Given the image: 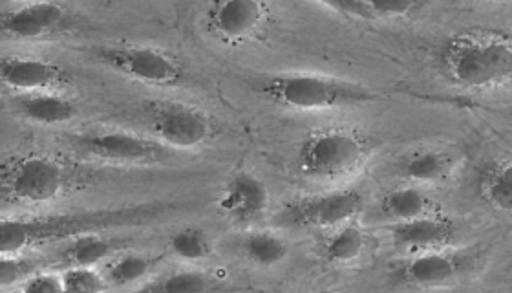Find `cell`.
I'll list each match as a JSON object with an SVG mask.
<instances>
[{
    "label": "cell",
    "instance_id": "9",
    "mask_svg": "<svg viewBox=\"0 0 512 293\" xmlns=\"http://www.w3.org/2000/svg\"><path fill=\"white\" fill-rule=\"evenodd\" d=\"M364 209V196L357 189H341L322 195L289 200L277 215L284 228H339Z\"/></svg>",
    "mask_w": 512,
    "mask_h": 293
},
{
    "label": "cell",
    "instance_id": "5",
    "mask_svg": "<svg viewBox=\"0 0 512 293\" xmlns=\"http://www.w3.org/2000/svg\"><path fill=\"white\" fill-rule=\"evenodd\" d=\"M77 174L44 154H24L0 165V200L26 206L54 202L68 191Z\"/></svg>",
    "mask_w": 512,
    "mask_h": 293
},
{
    "label": "cell",
    "instance_id": "20",
    "mask_svg": "<svg viewBox=\"0 0 512 293\" xmlns=\"http://www.w3.org/2000/svg\"><path fill=\"white\" fill-rule=\"evenodd\" d=\"M476 191L487 206L509 213L512 209V165L505 160L481 163L476 173Z\"/></svg>",
    "mask_w": 512,
    "mask_h": 293
},
{
    "label": "cell",
    "instance_id": "23",
    "mask_svg": "<svg viewBox=\"0 0 512 293\" xmlns=\"http://www.w3.org/2000/svg\"><path fill=\"white\" fill-rule=\"evenodd\" d=\"M242 251L247 261L260 268H271L288 257L289 246L273 231H253L242 242Z\"/></svg>",
    "mask_w": 512,
    "mask_h": 293
},
{
    "label": "cell",
    "instance_id": "17",
    "mask_svg": "<svg viewBox=\"0 0 512 293\" xmlns=\"http://www.w3.org/2000/svg\"><path fill=\"white\" fill-rule=\"evenodd\" d=\"M456 167L454 156L436 147H419L406 152L395 162L397 173L408 182L417 184H439L450 178Z\"/></svg>",
    "mask_w": 512,
    "mask_h": 293
},
{
    "label": "cell",
    "instance_id": "18",
    "mask_svg": "<svg viewBox=\"0 0 512 293\" xmlns=\"http://www.w3.org/2000/svg\"><path fill=\"white\" fill-rule=\"evenodd\" d=\"M249 288L229 283L213 273L180 270L145 284L138 293H244Z\"/></svg>",
    "mask_w": 512,
    "mask_h": 293
},
{
    "label": "cell",
    "instance_id": "19",
    "mask_svg": "<svg viewBox=\"0 0 512 293\" xmlns=\"http://www.w3.org/2000/svg\"><path fill=\"white\" fill-rule=\"evenodd\" d=\"M128 244L130 240L121 237H110L105 233H86L66 242L61 259L64 264H68V268H94L97 264L108 261L118 251L125 250Z\"/></svg>",
    "mask_w": 512,
    "mask_h": 293
},
{
    "label": "cell",
    "instance_id": "7",
    "mask_svg": "<svg viewBox=\"0 0 512 293\" xmlns=\"http://www.w3.org/2000/svg\"><path fill=\"white\" fill-rule=\"evenodd\" d=\"M145 116L150 132L167 149H196L216 134L213 118L191 103L154 101Z\"/></svg>",
    "mask_w": 512,
    "mask_h": 293
},
{
    "label": "cell",
    "instance_id": "15",
    "mask_svg": "<svg viewBox=\"0 0 512 293\" xmlns=\"http://www.w3.org/2000/svg\"><path fill=\"white\" fill-rule=\"evenodd\" d=\"M388 233L397 248L412 253H423L443 250L448 246L454 240L456 226L448 218L427 215L406 222H394L392 226H388Z\"/></svg>",
    "mask_w": 512,
    "mask_h": 293
},
{
    "label": "cell",
    "instance_id": "16",
    "mask_svg": "<svg viewBox=\"0 0 512 293\" xmlns=\"http://www.w3.org/2000/svg\"><path fill=\"white\" fill-rule=\"evenodd\" d=\"M15 112L24 120L39 125H64L77 116V105L70 98L55 92H28L11 98Z\"/></svg>",
    "mask_w": 512,
    "mask_h": 293
},
{
    "label": "cell",
    "instance_id": "3",
    "mask_svg": "<svg viewBox=\"0 0 512 293\" xmlns=\"http://www.w3.org/2000/svg\"><path fill=\"white\" fill-rule=\"evenodd\" d=\"M256 90L280 107L300 112L350 109L390 96L386 90L366 87L363 83L308 72L267 77L256 85Z\"/></svg>",
    "mask_w": 512,
    "mask_h": 293
},
{
    "label": "cell",
    "instance_id": "22",
    "mask_svg": "<svg viewBox=\"0 0 512 293\" xmlns=\"http://www.w3.org/2000/svg\"><path fill=\"white\" fill-rule=\"evenodd\" d=\"M364 248H366V235L363 229L357 224L348 222L344 226H339L337 231L326 239L322 246V257L324 261L331 264H346L359 259Z\"/></svg>",
    "mask_w": 512,
    "mask_h": 293
},
{
    "label": "cell",
    "instance_id": "6",
    "mask_svg": "<svg viewBox=\"0 0 512 293\" xmlns=\"http://www.w3.org/2000/svg\"><path fill=\"white\" fill-rule=\"evenodd\" d=\"M88 54L121 76L150 87H176L185 79L176 55L149 44H103L90 48Z\"/></svg>",
    "mask_w": 512,
    "mask_h": 293
},
{
    "label": "cell",
    "instance_id": "12",
    "mask_svg": "<svg viewBox=\"0 0 512 293\" xmlns=\"http://www.w3.org/2000/svg\"><path fill=\"white\" fill-rule=\"evenodd\" d=\"M472 264L469 253L461 251H423L414 253L410 259L395 266L390 279L399 286L430 288L447 284L467 272Z\"/></svg>",
    "mask_w": 512,
    "mask_h": 293
},
{
    "label": "cell",
    "instance_id": "4",
    "mask_svg": "<svg viewBox=\"0 0 512 293\" xmlns=\"http://www.w3.org/2000/svg\"><path fill=\"white\" fill-rule=\"evenodd\" d=\"M372 152L364 134L344 127L311 131L299 145L297 167L313 180H339L355 173Z\"/></svg>",
    "mask_w": 512,
    "mask_h": 293
},
{
    "label": "cell",
    "instance_id": "21",
    "mask_svg": "<svg viewBox=\"0 0 512 293\" xmlns=\"http://www.w3.org/2000/svg\"><path fill=\"white\" fill-rule=\"evenodd\" d=\"M381 211L394 222H406V220L432 215L434 202L421 189H417L414 185H405L384 196Z\"/></svg>",
    "mask_w": 512,
    "mask_h": 293
},
{
    "label": "cell",
    "instance_id": "1",
    "mask_svg": "<svg viewBox=\"0 0 512 293\" xmlns=\"http://www.w3.org/2000/svg\"><path fill=\"white\" fill-rule=\"evenodd\" d=\"M174 202H143L134 206L68 211L30 217H0V255H19L22 251L68 242L86 233H105L114 229L141 228L160 222L178 211Z\"/></svg>",
    "mask_w": 512,
    "mask_h": 293
},
{
    "label": "cell",
    "instance_id": "10",
    "mask_svg": "<svg viewBox=\"0 0 512 293\" xmlns=\"http://www.w3.org/2000/svg\"><path fill=\"white\" fill-rule=\"evenodd\" d=\"M75 17L63 4L54 2H26L0 10V35L35 41L72 32Z\"/></svg>",
    "mask_w": 512,
    "mask_h": 293
},
{
    "label": "cell",
    "instance_id": "27",
    "mask_svg": "<svg viewBox=\"0 0 512 293\" xmlns=\"http://www.w3.org/2000/svg\"><path fill=\"white\" fill-rule=\"evenodd\" d=\"M37 262L19 255H0V288L24 283L37 273Z\"/></svg>",
    "mask_w": 512,
    "mask_h": 293
},
{
    "label": "cell",
    "instance_id": "8",
    "mask_svg": "<svg viewBox=\"0 0 512 293\" xmlns=\"http://www.w3.org/2000/svg\"><path fill=\"white\" fill-rule=\"evenodd\" d=\"M70 145L79 154L99 162L149 165L171 160V151L165 145L136 132H79L70 136Z\"/></svg>",
    "mask_w": 512,
    "mask_h": 293
},
{
    "label": "cell",
    "instance_id": "26",
    "mask_svg": "<svg viewBox=\"0 0 512 293\" xmlns=\"http://www.w3.org/2000/svg\"><path fill=\"white\" fill-rule=\"evenodd\" d=\"M64 293H103L108 288L107 281L94 268L72 266L61 273Z\"/></svg>",
    "mask_w": 512,
    "mask_h": 293
},
{
    "label": "cell",
    "instance_id": "2",
    "mask_svg": "<svg viewBox=\"0 0 512 293\" xmlns=\"http://www.w3.org/2000/svg\"><path fill=\"white\" fill-rule=\"evenodd\" d=\"M438 63L452 85L470 90L503 87L512 76L511 35L492 30L458 33L443 44Z\"/></svg>",
    "mask_w": 512,
    "mask_h": 293
},
{
    "label": "cell",
    "instance_id": "28",
    "mask_svg": "<svg viewBox=\"0 0 512 293\" xmlns=\"http://www.w3.org/2000/svg\"><path fill=\"white\" fill-rule=\"evenodd\" d=\"M22 293H64L61 275L55 273H33L24 281Z\"/></svg>",
    "mask_w": 512,
    "mask_h": 293
},
{
    "label": "cell",
    "instance_id": "25",
    "mask_svg": "<svg viewBox=\"0 0 512 293\" xmlns=\"http://www.w3.org/2000/svg\"><path fill=\"white\" fill-rule=\"evenodd\" d=\"M154 266H156V259H150L141 253H125L108 264L105 281L118 288L130 286L145 279Z\"/></svg>",
    "mask_w": 512,
    "mask_h": 293
},
{
    "label": "cell",
    "instance_id": "24",
    "mask_svg": "<svg viewBox=\"0 0 512 293\" xmlns=\"http://www.w3.org/2000/svg\"><path fill=\"white\" fill-rule=\"evenodd\" d=\"M167 246L174 257L187 262L205 261L213 253V242L200 228H183L172 233Z\"/></svg>",
    "mask_w": 512,
    "mask_h": 293
},
{
    "label": "cell",
    "instance_id": "13",
    "mask_svg": "<svg viewBox=\"0 0 512 293\" xmlns=\"http://www.w3.org/2000/svg\"><path fill=\"white\" fill-rule=\"evenodd\" d=\"M70 81L68 70L50 59L32 55L0 57V85L28 92H52Z\"/></svg>",
    "mask_w": 512,
    "mask_h": 293
},
{
    "label": "cell",
    "instance_id": "14",
    "mask_svg": "<svg viewBox=\"0 0 512 293\" xmlns=\"http://www.w3.org/2000/svg\"><path fill=\"white\" fill-rule=\"evenodd\" d=\"M269 206V191L266 184L251 173H236L225 184L218 198L222 213L236 224H251L262 217Z\"/></svg>",
    "mask_w": 512,
    "mask_h": 293
},
{
    "label": "cell",
    "instance_id": "11",
    "mask_svg": "<svg viewBox=\"0 0 512 293\" xmlns=\"http://www.w3.org/2000/svg\"><path fill=\"white\" fill-rule=\"evenodd\" d=\"M269 17V6L256 0L213 2L203 11L207 33L229 46L251 41Z\"/></svg>",
    "mask_w": 512,
    "mask_h": 293
}]
</instances>
